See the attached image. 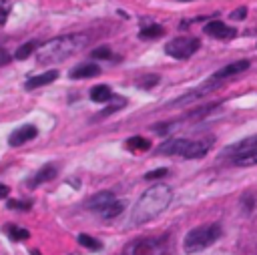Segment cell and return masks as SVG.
<instances>
[{"label": "cell", "mask_w": 257, "mask_h": 255, "mask_svg": "<svg viewBox=\"0 0 257 255\" xmlns=\"http://www.w3.org/2000/svg\"><path fill=\"white\" fill-rule=\"evenodd\" d=\"M171 199H173V191L169 185H155L151 189H147L141 195V199L137 201L135 209H133V223H147L153 217H157L159 213L169 207Z\"/></svg>", "instance_id": "1"}, {"label": "cell", "mask_w": 257, "mask_h": 255, "mask_svg": "<svg viewBox=\"0 0 257 255\" xmlns=\"http://www.w3.org/2000/svg\"><path fill=\"white\" fill-rule=\"evenodd\" d=\"M87 42H89L87 34H64V36L45 42L38 49L36 58L40 65H54V62H60L64 58H69L71 54H75L77 51L84 49Z\"/></svg>", "instance_id": "2"}, {"label": "cell", "mask_w": 257, "mask_h": 255, "mask_svg": "<svg viewBox=\"0 0 257 255\" xmlns=\"http://www.w3.org/2000/svg\"><path fill=\"white\" fill-rule=\"evenodd\" d=\"M209 143L205 141H191V139H171L167 143H163L157 153L161 155H177V157H185V159H199L203 155H207L209 151Z\"/></svg>", "instance_id": "3"}, {"label": "cell", "mask_w": 257, "mask_h": 255, "mask_svg": "<svg viewBox=\"0 0 257 255\" xmlns=\"http://www.w3.org/2000/svg\"><path fill=\"white\" fill-rule=\"evenodd\" d=\"M221 235V227L217 223H211V225H201L195 227L187 233L185 237V251L193 253V251H201L209 245H213Z\"/></svg>", "instance_id": "4"}, {"label": "cell", "mask_w": 257, "mask_h": 255, "mask_svg": "<svg viewBox=\"0 0 257 255\" xmlns=\"http://www.w3.org/2000/svg\"><path fill=\"white\" fill-rule=\"evenodd\" d=\"M169 253V239L163 237H141L128 243L123 255H167Z\"/></svg>", "instance_id": "5"}, {"label": "cell", "mask_w": 257, "mask_h": 255, "mask_svg": "<svg viewBox=\"0 0 257 255\" xmlns=\"http://www.w3.org/2000/svg\"><path fill=\"white\" fill-rule=\"evenodd\" d=\"M199 47H201L199 38L179 36V38H173V40H171L169 45L165 47V52H167L169 56H173V58L183 60V58H189V56L195 54V52L199 51Z\"/></svg>", "instance_id": "6"}, {"label": "cell", "mask_w": 257, "mask_h": 255, "mask_svg": "<svg viewBox=\"0 0 257 255\" xmlns=\"http://www.w3.org/2000/svg\"><path fill=\"white\" fill-rule=\"evenodd\" d=\"M229 153H231V161L239 167L257 165V137L235 145L233 149H229Z\"/></svg>", "instance_id": "7"}, {"label": "cell", "mask_w": 257, "mask_h": 255, "mask_svg": "<svg viewBox=\"0 0 257 255\" xmlns=\"http://www.w3.org/2000/svg\"><path fill=\"white\" fill-rule=\"evenodd\" d=\"M251 62L249 60H237V62H231V65H225L223 69H219L217 73H213L207 80V84H211V87H217V84L229 76H235V75H241L249 69Z\"/></svg>", "instance_id": "8"}, {"label": "cell", "mask_w": 257, "mask_h": 255, "mask_svg": "<svg viewBox=\"0 0 257 255\" xmlns=\"http://www.w3.org/2000/svg\"><path fill=\"white\" fill-rule=\"evenodd\" d=\"M36 135H38V131H36L34 125H25V127H18V129L12 131L8 143H10V147H20V145L32 141Z\"/></svg>", "instance_id": "9"}, {"label": "cell", "mask_w": 257, "mask_h": 255, "mask_svg": "<svg viewBox=\"0 0 257 255\" xmlns=\"http://www.w3.org/2000/svg\"><path fill=\"white\" fill-rule=\"evenodd\" d=\"M203 30H205L209 36H213V38H223V40L233 38L235 34H237V30H235V28H229L227 25L221 23V20H211V23L205 25Z\"/></svg>", "instance_id": "10"}, {"label": "cell", "mask_w": 257, "mask_h": 255, "mask_svg": "<svg viewBox=\"0 0 257 255\" xmlns=\"http://www.w3.org/2000/svg\"><path fill=\"white\" fill-rule=\"evenodd\" d=\"M58 78V71L56 69H51L47 73H42V75H36L32 76L30 80H26V89L32 91V89H38V87H45V84H51L52 80Z\"/></svg>", "instance_id": "11"}, {"label": "cell", "mask_w": 257, "mask_h": 255, "mask_svg": "<svg viewBox=\"0 0 257 255\" xmlns=\"http://www.w3.org/2000/svg\"><path fill=\"white\" fill-rule=\"evenodd\" d=\"M113 201H115V195L111 193V191H103V193H97L95 197L89 199L87 207L93 209V211H97V213H101V211H103L106 205H109V203H113Z\"/></svg>", "instance_id": "12"}, {"label": "cell", "mask_w": 257, "mask_h": 255, "mask_svg": "<svg viewBox=\"0 0 257 255\" xmlns=\"http://www.w3.org/2000/svg\"><path fill=\"white\" fill-rule=\"evenodd\" d=\"M99 73H101V69L97 65H78L69 75H71V78H91V76H97Z\"/></svg>", "instance_id": "13"}, {"label": "cell", "mask_w": 257, "mask_h": 255, "mask_svg": "<svg viewBox=\"0 0 257 255\" xmlns=\"http://www.w3.org/2000/svg\"><path fill=\"white\" fill-rule=\"evenodd\" d=\"M91 99L95 102H109V101H113V91L106 87V84H97L91 91Z\"/></svg>", "instance_id": "14"}, {"label": "cell", "mask_w": 257, "mask_h": 255, "mask_svg": "<svg viewBox=\"0 0 257 255\" xmlns=\"http://www.w3.org/2000/svg\"><path fill=\"white\" fill-rule=\"evenodd\" d=\"M54 177H56V167H54V165H45V167H42L40 171L34 175L32 185L36 187V185H40V183H47V181L54 179Z\"/></svg>", "instance_id": "15"}, {"label": "cell", "mask_w": 257, "mask_h": 255, "mask_svg": "<svg viewBox=\"0 0 257 255\" xmlns=\"http://www.w3.org/2000/svg\"><path fill=\"white\" fill-rule=\"evenodd\" d=\"M127 147L135 153H145L151 149V141L145 139V137H131V139H127Z\"/></svg>", "instance_id": "16"}, {"label": "cell", "mask_w": 257, "mask_h": 255, "mask_svg": "<svg viewBox=\"0 0 257 255\" xmlns=\"http://www.w3.org/2000/svg\"><path fill=\"white\" fill-rule=\"evenodd\" d=\"M123 209H125V203L115 199L113 203H109V205H106V207L101 211V215H103V217H106V219H111V217H117Z\"/></svg>", "instance_id": "17"}, {"label": "cell", "mask_w": 257, "mask_h": 255, "mask_svg": "<svg viewBox=\"0 0 257 255\" xmlns=\"http://www.w3.org/2000/svg\"><path fill=\"white\" fill-rule=\"evenodd\" d=\"M163 34H165V30H163V26H159V25L147 26V28L141 30V38H161Z\"/></svg>", "instance_id": "18"}, {"label": "cell", "mask_w": 257, "mask_h": 255, "mask_svg": "<svg viewBox=\"0 0 257 255\" xmlns=\"http://www.w3.org/2000/svg\"><path fill=\"white\" fill-rule=\"evenodd\" d=\"M36 49V45L34 42H26V45H23L16 52H14V58H18V60H25V58H28L30 54H32V51Z\"/></svg>", "instance_id": "19"}, {"label": "cell", "mask_w": 257, "mask_h": 255, "mask_svg": "<svg viewBox=\"0 0 257 255\" xmlns=\"http://www.w3.org/2000/svg\"><path fill=\"white\" fill-rule=\"evenodd\" d=\"M8 235L16 241H23V239H28V231L23 229V227H16V225H10L8 227Z\"/></svg>", "instance_id": "20"}, {"label": "cell", "mask_w": 257, "mask_h": 255, "mask_svg": "<svg viewBox=\"0 0 257 255\" xmlns=\"http://www.w3.org/2000/svg\"><path fill=\"white\" fill-rule=\"evenodd\" d=\"M78 243L84 245V247H89V249H93V251H99V249H101V243H99L95 237H89V235H80V237H78Z\"/></svg>", "instance_id": "21"}, {"label": "cell", "mask_w": 257, "mask_h": 255, "mask_svg": "<svg viewBox=\"0 0 257 255\" xmlns=\"http://www.w3.org/2000/svg\"><path fill=\"white\" fill-rule=\"evenodd\" d=\"M93 58H111V49L109 47H101V49H95L91 52Z\"/></svg>", "instance_id": "22"}, {"label": "cell", "mask_w": 257, "mask_h": 255, "mask_svg": "<svg viewBox=\"0 0 257 255\" xmlns=\"http://www.w3.org/2000/svg\"><path fill=\"white\" fill-rule=\"evenodd\" d=\"M167 173H169L167 169H155V171L147 173V175H145V179H149V181H153V179H161V177H165Z\"/></svg>", "instance_id": "23"}, {"label": "cell", "mask_w": 257, "mask_h": 255, "mask_svg": "<svg viewBox=\"0 0 257 255\" xmlns=\"http://www.w3.org/2000/svg\"><path fill=\"white\" fill-rule=\"evenodd\" d=\"M245 14H247V8L241 6V8H237V10H233V12H231V18H233V20H243Z\"/></svg>", "instance_id": "24"}, {"label": "cell", "mask_w": 257, "mask_h": 255, "mask_svg": "<svg viewBox=\"0 0 257 255\" xmlns=\"http://www.w3.org/2000/svg\"><path fill=\"white\" fill-rule=\"evenodd\" d=\"M10 62V54H8V51L6 49H2L0 47V67H4V65H8Z\"/></svg>", "instance_id": "25"}, {"label": "cell", "mask_w": 257, "mask_h": 255, "mask_svg": "<svg viewBox=\"0 0 257 255\" xmlns=\"http://www.w3.org/2000/svg\"><path fill=\"white\" fill-rule=\"evenodd\" d=\"M145 80H147V82H141L139 87H143V89H149V87H153V84H157V82H159V76H147Z\"/></svg>", "instance_id": "26"}, {"label": "cell", "mask_w": 257, "mask_h": 255, "mask_svg": "<svg viewBox=\"0 0 257 255\" xmlns=\"http://www.w3.org/2000/svg\"><path fill=\"white\" fill-rule=\"evenodd\" d=\"M8 207H10V209H28L30 203H25V201H8Z\"/></svg>", "instance_id": "27"}, {"label": "cell", "mask_w": 257, "mask_h": 255, "mask_svg": "<svg viewBox=\"0 0 257 255\" xmlns=\"http://www.w3.org/2000/svg\"><path fill=\"white\" fill-rule=\"evenodd\" d=\"M8 193H10V189L6 185H0V199H4Z\"/></svg>", "instance_id": "28"}, {"label": "cell", "mask_w": 257, "mask_h": 255, "mask_svg": "<svg viewBox=\"0 0 257 255\" xmlns=\"http://www.w3.org/2000/svg\"><path fill=\"white\" fill-rule=\"evenodd\" d=\"M4 23V12H0V25Z\"/></svg>", "instance_id": "29"}, {"label": "cell", "mask_w": 257, "mask_h": 255, "mask_svg": "<svg viewBox=\"0 0 257 255\" xmlns=\"http://www.w3.org/2000/svg\"><path fill=\"white\" fill-rule=\"evenodd\" d=\"M181 2H189V0H181Z\"/></svg>", "instance_id": "30"}]
</instances>
